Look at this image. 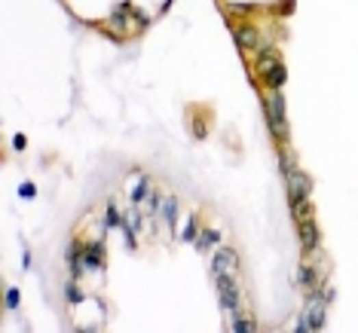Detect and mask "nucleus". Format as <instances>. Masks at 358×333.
Here are the masks:
<instances>
[{
    "instance_id": "obj_1",
    "label": "nucleus",
    "mask_w": 358,
    "mask_h": 333,
    "mask_svg": "<svg viewBox=\"0 0 358 333\" xmlns=\"http://www.w3.org/2000/svg\"><path fill=\"white\" fill-rule=\"evenodd\" d=\"M264 116H266V129H270L272 141H276L279 147H285V144L291 141V129H288V107H285L282 89H266Z\"/></svg>"
},
{
    "instance_id": "obj_2",
    "label": "nucleus",
    "mask_w": 358,
    "mask_h": 333,
    "mask_svg": "<svg viewBox=\"0 0 358 333\" xmlns=\"http://www.w3.org/2000/svg\"><path fill=\"white\" fill-rule=\"evenodd\" d=\"M328 309H331V303L324 299V291L318 287V291H312L309 297H307V306H303V312H301V321H297V333H316V330H322L324 328V321H328Z\"/></svg>"
},
{
    "instance_id": "obj_3",
    "label": "nucleus",
    "mask_w": 358,
    "mask_h": 333,
    "mask_svg": "<svg viewBox=\"0 0 358 333\" xmlns=\"http://www.w3.org/2000/svg\"><path fill=\"white\" fill-rule=\"evenodd\" d=\"M214 287H218V299L224 306L227 315H239L242 309V287H239L236 276H214Z\"/></svg>"
},
{
    "instance_id": "obj_4",
    "label": "nucleus",
    "mask_w": 358,
    "mask_h": 333,
    "mask_svg": "<svg viewBox=\"0 0 358 333\" xmlns=\"http://www.w3.org/2000/svg\"><path fill=\"white\" fill-rule=\"evenodd\" d=\"M233 37H236V46L239 49H248V52H257L264 49V31L251 22H239L233 25Z\"/></svg>"
},
{
    "instance_id": "obj_5",
    "label": "nucleus",
    "mask_w": 358,
    "mask_h": 333,
    "mask_svg": "<svg viewBox=\"0 0 358 333\" xmlns=\"http://www.w3.org/2000/svg\"><path fill=\"white\" fill-rule=\"evenodd\" d=\"M285 190H288V202H297V199H309L312 196V178L301 168H291L285 174Z\"/></svg>"
},
{
    "instance_id": "obj_6",
    "label": "nucleus",
    "mask_w": 358,
    "mask_h": 333,
    "mask_svg": "<svg viewBox=\"0 0 358 333\" xmlns=\"http://www.w3.org/2000/svg\"><path fill=\"white\" fill-rule=\"evenodd\" d=\"M297 239H301V248H303V254H307V257L318 254V248H322V230H318L316 217L301 220V224H297Z\"/></svg>"
},
{
    "instance_id": "obj_7",
    "label": "nucleus",
    "mask_w": 358,
    "mask_h": 333,
    "mask_svg": "<svg viewBox=\"0 0 358 333\" xmlns=\"http://www.w3.org/2000/svg\"><path fill=\"white\" fill-rule=\"evenodd\" d=\"M239 254L233 248H218L212 257V272L214 276H236L239 278Z\"/></svg>"
},
{
    "instance_id": "obj_8",
    "label": "nucleus",
    "mask_w": 358,
    "mask_h": 333,
    "mask_svg": "<svg viewBox=\"0 0 358 333\" xmlns=\"http://www.w3.org/2000/svg\"><path fill=\"white\" fill-rule=\"evenodd\" d=\"M101 272L104 269V239L86 241L83 245V272Z\"/></svg>"
},
{
    "instance_id": "obj_9",
    "label": "nucleus",
    "mask_w": 358,
    "mask_h": 333,
    "mask_svg": "<svg viewBox=\"0 0 358 333\" xmlns=\"http://www.w3.org/2000/svg\"><path fill=\"white\" fill-rule=\"evenodd\" d=\"M282 62V55H279V49L266 46V49H257V62H255V77L260 80V77L266 74L270 68H276V64Z\"/></svg>"
},
{
    "instance_id": "obj_10",
    "label": "nucleus",
    "mask_w": 358,
    "mask_h": 333,
    "mask_svg": "<svg viewBox=\"0 0 358 333\" xmlns=\"http://www.w3.org/2000/svg\"><path fill=\"white\" fill-rule=\"evenodd\" d=\"M153 193V184H151V178H147V174H135V187H132V196H129V202H132V205H144L147 202V196Z\"/></svg>"
},
{
    "instance_id": "obj_11",
    "label": "nucleus",
    "mask_w": 358,
    "mask_h": 333,
    "mask_svg": "<svg viewBox=\"0 0 358 333\" xmlns=\"http://www.w3.org/2000/svg\"><path fill=\"white\" fill-rule=\"evenodd\" d=\"M159 220H162V226L168 230V236H172V232H175V220H178V199H175V196L162 199V205H159Z\"/></svg>"
},
{
    "instance_id": "obj_12",
    "label": "nucleus",
    "mask_w": 358,
    "mask_h": 333,
    "mask_svg": "<svg viewBox=\"0 0 358 333\" xmlns=\"http://www.w3.org/2000/svg\"><path fill=\"white\" fill-rule=\"evenodd\" d=\"M260 83H264L266 89H282L285 83H288V68H285V64L279 62L276 68H270L264 77H260Z\"/></svg>"
},
{
    "instance_id": "obj_13",
    "label": "nucleus",
    "mask_w": 358,
    "mask_h": 333,
    "mask_svg": "<svg viewBox=\"0 0 358 333\" xmlns=\"http://www.w3.org/2000/svg\"><path fill=\"white\" fill-rule=\"evenodd\" d=\"M291 217H294V224L316 217V202H312V196H309V199H297V202H291Z\"/></svg>"
},
{
    "instance_id": "obj_14",
    "label": "nucleus",
    "mask_w": 358,
    "mask_h": 333,
    "mask_svg": "<svg viewBox=\"0 0 358 333\" xmlns=\"http://www.w3.org/2000/svg\"><path fill=\"white\" fill-rule=\"evenodd\" d=\"M104 224H107V230H126V214H120V208H116V202H107V211H104Z\"/></svg>"
},
{
    "instance_id": "obj_15",
    "label": "nucleus",
    "mask_w": 358,
    "mask_h": 333,
    "mask_svg": "<svg viewBox=\"0 0 358 333\" xmlns=\"http://www.w3.org/2000/svg\"><path fill=\"white\" fill-rule=\"evenodd\" d=\"M199 232H203V226H199V214H190L178 239H181V241H196V239H199Z\"/></svg>"
},
{
    "instance_id": "obj_16",
    "label": "nucleus",
    "mask_w": 358,
    "mask_h": 333,
    "mask_svg": "<svg viewBox=\"0 0 358 333\" xmlns=\"http://www.w3.org/2000/svg\"><path fill=\"white\" fill-rule=\"evenodd\" d=\"M230 330H233V333H255V330H257V324L251 321V318L233 315V318H230Z\"/></svg>"
},
{
    "instance_id": "obj_17",
    "label": "nucleus",
    "mask_w": 358,
    "mask_h": 333,
    "mask_svg": "<svg viewBox=\"0 0 358 333\" xmlns=\"http://www.w3.org/2000/svg\"><path fill=\"white\" fill-rule=\"evenodd\" d=\"M218 241H220V232L208 226V230H203V232H199V239H196V248H199V251H208V248H212V245H218Z\"/></svg>"
},
{
    "instance_id": "obj_18",
    "label": "nucleus",
    "mask_w": 358,
    "mask_h": 333,
    "mask_svg": "<svg viewBox=\"0 0 358 333\" xmlns=\"http://www.w3.org/2000/svg\"><path fill=\"white\" fill-rule=\"evenodd\" d=\"M64 299H68V306H80L83 299H86L83 297V291H80V284H77V278L64 284Z\"/></svg>"
},
{
    "instance_id": "obj_19",
    "label": "nucleus",
    "mask_w": 358,
    "mask_h": 333,
    "mask_svg": "<svg viewBox=\"0 0 358 333\" xmlns=\"http://www.w3.org/2000/svg\"><path fill=\"white\" fill-rule=\"evenodd\" d=\"M279 168H282V174H288L291 168H297V162H294V156H291L288 144H285V147L279 150Z\"/></svg>"
},
{
    "instance_id": "obj_20",
    "label": "nucleus",
    "mask_w": 358,
    "mask_h": 333,
    "mask_svg": "<svg viewBox=\"0 0 358 333\" xmlns=\"http://www.w3.org/2000/svg\"><path fill=\"white\" fill-rule=\"evenodd\" d=\"M18 297H22V293H18V287H6V303H3V306H6L10 312L18 309Z\"/></svg>"
},
{
    "instance_id": "obj_21",
    "label": "nucleus",
    "mask_w": 358,
    "mask_h": 333,
    "mask_svg": "<svg viewBox=\"0 0 358 333\" xmlns=\"http://www.w3.org/2000/svg\"><path fill=\"white\" fill-rule=\"evenodd\" d=\"M18 196H22V199H37V187L34 184H22L18 187Z\"/></svg>"
},
{
    "instance_id": "obj_22",
    "label": "nucleus",
    "mask_w": 358,
    "mask_h": 333,
    "mask_svg": "<svg viewBox=\"0 0 358 333\" xmlns=\"http://www.w3.org/2000/svg\"><path fill=\"white\" fill-rule=\"evenodd\" d=\"M12 147H16V150H25V147H28V138H25V135H16V138H12Z\"/></svg>"
}]
</instances>
